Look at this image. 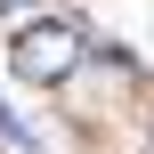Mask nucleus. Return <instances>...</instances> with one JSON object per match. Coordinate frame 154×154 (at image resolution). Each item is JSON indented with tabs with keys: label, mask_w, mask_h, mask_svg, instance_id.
<instances>
[{
	"label": "nucleus",
	"mask_w": 154,
	"mask_h": 154,
	"mask_svg": "<svg viewBox=\"0 0 154 154\" xmlns=\"http://www.w3.org/2000/svg\"><path fill=\"white\" fill-rule=\"evenodd\" d=\"M0 8H16V0H0Z\"/></svg>",
	"instance_id": "7ed1b4c3"
},
{
	"label": "nucleus",
	"mask_w": 154,
	"mask_h": 154,
	"mask_svg": "<svg viewBox=\"0 0 154 154\" xmlns=\"http://www.w3.org/2000/svg\"><path fill=\"white\" fill-rule=\"evenodd\" d=\"M81 57H89V32H81L73 16H49V24H24V32H8V65H16L24 81H65Z\"/></svg>",
	"instance_id": "f257e3e1"
},
{
	"label": "nucleus",
	"mask_w": 154,
	"mask_h": 154,
	"mask_svg": "<svg viewBox=\"0 0 154 154\" xmlns=\"http://www.w3.org/2000/svg\"><path fill=\"white\" fill-rule=\"evenodd\" d=\"M0 138H8V146H16V154H41V138H32V130H24V122H16L8 106H0Z\"/></svg>",
	"instance_id": "f03ea898"
}]
</instances>
